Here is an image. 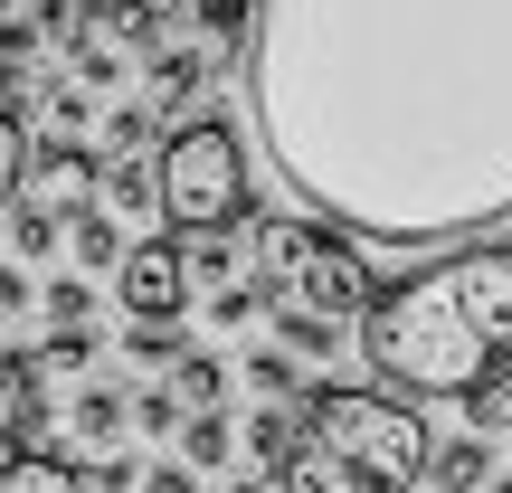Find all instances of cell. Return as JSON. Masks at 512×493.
Returning <instances> with one entry per match:
<instances>
[{"label": "cell", "instance_id": "obj_25", "mask_svg": "<svg viewBox=\"0 0 512 493\" xmlns=\"http://www.w3.org/2000/svg\"><path fill=\"white\" fill-rule=\"evenodd\" d=\"M19 171H29V133H19V114H0V200L19 190Z\"/></svg>", "mask_w": 512, "mask_h": 493}, {"label": "cell", "instance_id": "obj_34", "mask_svg": "<svg viewBox=\"0 0 512 493\" xmlns=\"http://www.w3.org/2000/svg\"><path fill=\"white\" fill-rule=\"evenodd\" d=\"M0 313H29V275L19 266H0Z\"/></svg>", "mask_w": 512, "mask_h": 493}, {"label": "cell", "instance_id": "obj_1", "mask_svg": "<svg viewBox=\"0 0 512 493\" xmlns=\"http://www.w3.org/2000/svg\"><path fill=\"white\" fill-rule=\"evenodd\" d=\"M238 105L351 247H465L512 219V0H247Z\"/></svg>", "mask_w": 512, "mask_h": 493}, {"label": "cell", "instance_id": "obj_29", "mask_svg": "<svg viewBox=\"0 0 512 493\" xmlns=\"http://www.w3.org/2000/svg\"><path fill=\"white\" fill-rule=\"evenodd\" d=\"M48 124H57V143H67V133H86L95 114H86V95H76V86H57V105H48Z\"/></svg>", "mask_w": 512, "mask_h": 493}, {"label": "cell", "instance_id": "obj_10", "mask_svg": "<svg viewBox=\"0 0 512 493\" xmlns=\"http://www.w3.org/2000/svg\"><path fill=\"white\" fill-rule=\"evenodd\" d=\"M427 484H437V493H484V484H494V446H484V437L437 446V456H427Z\"/></svg>", "mask_w": 512, "mask_h": 493}, {"label": "cell", "instance_id": "obj_33", "mask_svg": "<svg viewBox=\"0 0 512 493\" xmlns=\"http://www.w3.org/2000/svg\"><path fill=\"white\" fill-rule=\"evenodd\" d=\"M124 484H133V465H124V456H105V465L86 475V493H124Z\"/></svg>", "mask_w": 512, "mask_h": 493}, {"label": "cell", "instance_id": "obj_15", "mask_svg": "<svg viewBox=\"0 0 512 493\" xmlns=\"http://www.w3.org/2000/svg\"><path fill=\"white\" fill-rule=\"evenodd\" d=\"M219 389H228V370L209 361V351H190L181 380H171V399H181V418H219Z\"/></svg>", "mask_w": 512, "mask_h": 493}, {"label": "cell", "instance_id": "obj_22", "mask_svg": "<svg viewBox=\"0 0 512 493\" xmlns=\"http://www.w3.org/2000/svg\"><path fill=\"white\" fill-rule=\"evenodd\" d=\"M256 313H266V285H247V275L209 294V323H228V332H238V323H256Z\"/></svg>", "mask_w": 512, "mask_h": 493}, {"label": "cell", "instance_id": "obj_12", "mask_svg": "<svg viewBox=\"0 0 512 493\" xmlns=\"http://www.w3.org/2000/svg\"><path fill=\"white\" fill-rule=\"evenodd\" d=\"M0 493H86V475H76L67 456H38V446H19V456L0 465Z\"/></svg>", "mask_w": 512, "mask_h": 493}, {"label": "cell", "instance_id": "obj_20", "mask_svg": "<svg viewBox=\"0 0 512 493\" xmlns=\"http://www.w3.org/2000/svg\"><path fill=\"white\" fill-rule=\"evenodd\" d=\"M105 200H114V209H133V219H143V209H162V181H152V162H124V171L105 181Z\"/></svg>", "mask_w": 512, "mask_h": 493}, {"label": "cell", "instance_id": "obj_9", "mask_svg": "<svg viewBox=\"0 0 512 493\" xmlns=\"http://www.w3.org/2000/svg\"><path fill=\"white\" fill-rule=\"evenodd\" d=\"M200 86H209V57H200V48H152V67H143V105H152V114L190 105Z\"/></svg>", "mask_w": 512, "mask_h": 493}, {"label": "cell", "instance_id": "obj_21", "mask_svg": "<svg viewBox=\"0 0 512 493\" xmlns=\"http://www.w3.org/2000/svg\"><path fill=\"white\" fill-rule=\"evenodd\" d=\"M247 389H256V399H304V380H294L285 351H256V361H247Z\"/></svg>", "mask_w": 512, "mask_h": 493}, {"label": "cell", "instance_id": "obj_26", "mask_svg": "<svg viewBox=\"0 0 512 493\" xmlns=\"http://www.w3.org/2000/svg\"><path fill=\"white\" fill-rule=\"evenodd\" d=\"M133 427H152V437H171V427H181V399H171V389H143V399H133Z\"/></svg>", "mask_w": 512, "mask_h": 493}, {"label": "cell", "instance_id": "obj_27", "mask_svg": "<svg viewBox=\"0 0 512 493\" xmlns=\"http://www.w3.org/2000/svg\"><path fill=\"white\" fill-rule=\"evenodd\" d=\"M105 143H114V152L152 143V105H124V114H105Z\"/></svg>", "mask_w": 512, "mask_h": 493}, {"label": "cell", "instance_id": "obj_4", "mask_svg": "<svg viewBox=\"0 0 512 493\" xmlns=\"http://www.w3.org/2000/svg\"><path fill=\"white\" fill-rule=\"evenodd\" d=\"M162 219L181 238H219V228L247 219V124L238 114H190V124L162 133Z\"/></svg>", "mask_w": 512, "mask_h": 493}, {"label": "cell", "instance_id": "obj_30", "mask_svg": "<svg viewBox=\"0 0 512 493\" xmlns=\"http://www.w3.org/2000/svg\"><path fill=\"white\" fill-rule=\"evenodd\" d=\"M124 342H133V361H171V351H181V342H171V323H133Z\"/></svg>", "mask_w": 512, "mask_h": 493}, {"label": "cell", "instance_id": "obj_31", "mask_svg": "<svg viewBox=\"0 0 512 493\" xmlns=\"http://www.w3.org/2000/svg\"><path fill=\"white\" fill-rule=\"evenodd\" d=\"M200 19H209V38H247V0H200Z\"/></svg>", "mask_w": 512, "mask_h": 493}, {"label": "cell", "instance_id": "obj_2", "mask_svg": "<svg viewBox=\"0 0 512 493\" xmlns=\"http://www.w3.org/2000/svg\"><path fill=\"white\" fill-rule=\"evenodd\" d=\"M361 361L389 399H475L512 361V247H446L361 313Z\"/></svg>", "mask_w": 512, "mask_h": 493}, {"label": "cell", "instance_id": "obj_11", "mask_svg": "<svg viewBox=\"0 0 512 493\" xmlns=\"http://www.w3.org/2000/svg\"><path fill=\"white\" fill-rule=\"evenodd\" d=\"M67 427H76V437H86V446H114V437H124V427H133V399H124V389H105V380H95V389H76Z\"/></svg>", "mask_w": 512, "mask_h": 493}, {"label": "cell", "instance_id": "obj_8", "mask_svg": "<svg viewBox=\"0 0 512 493\" xmlns=\"http://www.w3.org/2000/svg\"><path fill=\"white\" fill-rule=\"evenodd\" d=\"M76 48L114 57V48H162V10H143V0H76Z\"/></svg>", "mask_w": 512, "mask_h": 493}, {"label": "cell", "instance_id": "obj_36", "mask_svg": "<svg viewBox=\"0 0 512 493\" xmlns=\"http://www.w3.org/2000/svg\"><path fill=\"white\" fill-rule=\"evenodd\" d=\"M143 10H162V19H171V10H181V0H143Z\"/></svg>", "mask_w": 512, "mask_h": 493}, {"label": "cell", "instance_id": "obj_6", "mask_svg": "<svg viewBox=\"0 0 512 493\" xmlns=\"http://www.w3.org/2000/svg\"><path fill=\"white\" fill-rule=\"evenodd\" d=\"M114 294H124L133 323H171V313H190L181 238H143V247H124V266H114Z\"/></svg>", "mask_w": 512, "mask_h": 493}, {"label": "cell", "instance_id": "obj_24", "mask_svg": "<svg viewBox=\"0 0 512 493\" xmlns=\"http://www.w3.org/2000/svg\"><path fill=\"white\" fill-rule=\"evenodd\" d=\"M181 456L190 465H219L228 456V418H181Z\"/></svg>", "mask_w": 512, "mask_h": 493}, {"label": "cell", "instance_id": "obj_17", "mask_svg": "<svg viewBox=\"0 0 512 493\" xmlns=\"http://www.w3.org/2000/svg\"><path fill=\"white\" fill-rule=\"evenodd\" d=\"M38 313H48L57 332H86L95 323V285H86V275H57V285L38 294Z\"/></svg>", "mask_w": 512, "mask_h": 493}, {"label": "cell", "instance_id": "obj_3", "mask_svg": "<svg viewBox=\"0 0 512 493\" xmlns=\"http://www.w3.org/2000/svg\"><path fill=\"white\" fill-rule=\"evenodd\" d=\"M304 437H294L285 456V493H418L427 484V456H437V437H427V418L408 399H389V389H304Z\"/></svg>", "mask_w": 512, "mask_h": 493}, {"label": "cell", "instance_id": "obj_28", "mask_svg": "<svg viewBox=\"0 0 512 493\" xmlns=\"http://www.w3.org/2000/svg\"><path fill=\"white\" fill-rule=\"evenodd\" d=\"M465 408H475V418H512V361H503V370H494V380H484Z\"/></svg>", "mask_w": 512, "mask_h": 493}, {"label": "cell", "instance_id": "obj_23", "mask_svg": "<svg viewBox=\"0 0 512 493\" xmlns=\"http://www.w3.org/2000/svg\"><path fill=\"white\" fill-rule=\"evenodd\" d=\"M86 361H95V332H48V351H38L29 370L48 380V370H86Z\"/></svg>", "mask_w": 512, "mask_h": 493}, {"label": "cell", "instance_id": "obj_32", "mask_svg": "<svg viewBox=\"0 0 512 493\" xmlns=\"http://www.w3.org/2000/svg\"><path fill=\"white\" fill-rule=\"evenodd\" d=\"M143 493H200V475H190V465H152Z\"/></svg>", "mask_w": 512, "mask_h": 493}, {"label": "cell", "instance_id": "obj_19", "mask_svg": "<svg viewBox=\"0 0 512 493\" xmlns=\"http://www.w3.org/2000/svg\"><path fill=\"white\" fill-rule=\"evenodd\" d=\"M294 408H304V399H294ZM294 437H304V418H256V427H247V456H256V465H275V475H285V456H294Z\"/></svg>", "mask_w": 512, "mask_h": 493}, {"label": "cell", "instance_id": "obj_35", "mask_svg": "<svg viewBox=\"0 0 512 493\" xmlns=\"http://www.w3.org/2000/svg\"><path fill=\"white\" fill-rule=\"evenodd\" d=\"M238 493H285V484H266V475H247V484H238Z\"/></svg>", "mask_w": 512, "mask_h": 493}, {"label": "cell", "instance_id": "obj_7", "mask_svg": "<svg viewBox=\"0 0 512 493\" xmlns=\"http://www.w3.org/2000/svg\"><path fill=\"white\" fill-rule=\"evenodd\" d=\"M86 190H105V171H95L86 143H29V200H38V209L76 219V209H86Z\"/></svg>", "mask_w": 512, "mask_h": 493}, {"label": "cell", "instance_id": "obj_16", "mask_svg": "<svg viewBox=\"0 0 512 493\" xmlns=\"http://www.w3.org/2000/svg\"><path fill=\"white\" fill-rule=\"evenodd\" d=\"M48 247H57V209H38V200H10V256H19V266H38Z\"/></svg>", "mask_w": 512, "mask_h": 493}, {"label": "cell", "instance_id": "obj_18", "mask_svg": "<svg viewBox=\"0 0 512 493\" xmlns=\"http://www.w3.org/2000/svg\"><path fill=\"white\" fill-rule=\"evenodd\" d=\"M181 266H190V294H219V285H238V247H219V238H200V247H181Z\"/></svg>", "mask_w": 512, "mask_h": 493}, {"label": "cell", "instance_id": "obj_14", "mask_svg": "<svg viewBox=\"0 0 512 493\" xmlns=\"http://www.w3.org/2000/svg\"><path fill=\"white\" fill-rule=\"evenodd\" d=\"M67 247H76V266H124V228H114V209H76L67 219Z\"/></svg>", "mask_w": 512, "mask_h": 493}, {"label": "cell", "instance_id": "obj_37", "mask_svg": "<svg viewBox=\"0 0 512 493\" xmlns=\"http://www.w3.org/2000/svg\"><path fill=\"white\" fill-rule=\"evenodd\" d=\"M10 10H19V0H0V29H10Z\"/></svg>", "mask_w": 512, "mask_h": 493}, {"label": "cell", "instance_id": "obj_5", "mask_svg": "<svg viewBox=\"0 0 512 493\" xmlns=\"http://www.w3.org/2000/svg\"><path fill=\"white\" fill-rule=\"evenodd\" d=\"M256 256H266V313H313V323L370 313V266H361V247L342 228L266 219L256 228Z\"/></svg>", "mask_w": 512, "mask_h": 493}, {"label": "cell", "instance_id": "obj_13", "mask_svg": "<svg viewBox=\"0 0 512 493\" xmlns=\"http://www.w3.org/2000/svg\"><path fill=\"white\" fill-rule=\"evenodd\" d=\"M29 427H38V370L0 351V446H19Z\"/></svg>", "mask_w": 512, "mask_h": 493}]
</instances>
